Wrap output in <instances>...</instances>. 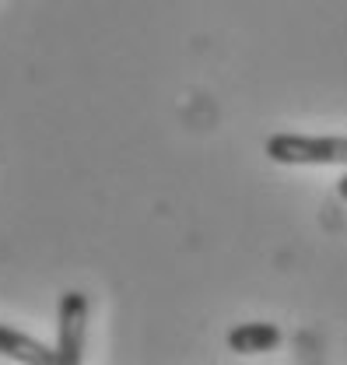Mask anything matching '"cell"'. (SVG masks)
Returning a JSON list of instances; mask_svg holds the SVG:
<instances>
[{"label":"cell","instance_id":"obj_1","mask_svg":"<svg viewBox=\"0 0 347 365\" xmlns=\"http://www.w3.org/2000/svg\"><path fill=\"white\" fill-rule=\"evenodd\" d=\"M266 158L277 165H347V137L274 134L266 137Z\"/></svg>","mask_w":347,"mask_h":365},{"label":"cell","instance_id":"obj_5","mask_svg":"<svg viewBox=\"0 0 347 365\" xmlns=\"http://www.w3.org/2000/svg\"><path fill=\"white\" fill-rule=\"evenodd\" d=\"M337 197H341V200H347V173L337 180Z\"/></svg>","mask_w":347,"mask_h":365},{"label":"cell","instance_id":"obj_3","mask_svg":"<svg viewBox=\"0 0 347 365\" xmlns=\"http://www.w3.org/2000/svg\"><path fill=\"white\" fill-rule=\"evenodd\" d=\"M281 341H284L281 327L266 323V319L239 323L228 330V351H235V355H263V351H274Z\"/></svg>","mask_w":347,"mask_h":365},{"label":"cell","instance_id":"obj_4","mask_svg":"<svg viewBox=\"0 0 347 365\" xmlns=\"http://www.w3.org/2000/svg\"><path fill=\"white\" fill-rule=\"evenodd\" d=\"M0 355L25 365H56V351L53 348H46L43 341H36L32 334H25L18 327H7V323H0Z\"/></svg>","mask_w":347,"mask_h":365},{"label":"cell","instance_id":"obj_2","mask_svg":"<svg viewBox=\"0 0 347 365\" xmlns=\"http://www.w3.org/2000/svg\"><path fill=\"white\" fill-rule=\"evenodd\" d=\"M88 334V295L71 288L56 302V365H81Z\"/></svg>","mask_w":347,"mask_h":365}]
</instances>
